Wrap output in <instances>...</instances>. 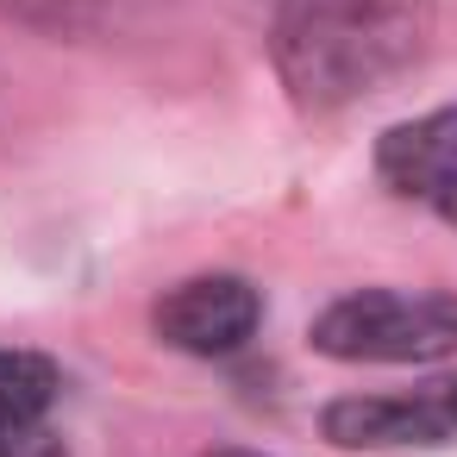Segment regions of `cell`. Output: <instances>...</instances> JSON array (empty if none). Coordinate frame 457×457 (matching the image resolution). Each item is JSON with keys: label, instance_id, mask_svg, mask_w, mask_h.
Returning a JSON list of instances; mask_svg holds the SVG:
<instances>
[{"label": "cell", "instance_id": "4", "mask_svg": "<svg viewBox=\"0 0 457 457\" xmlns=\"http://www.w3.org/2000/svg\"><path fill=\"white\" fill-rule=\"evenodd\" d=\"M157 338L170 351H188V357H232L257 338L263 326V295L245 282V276H188L176 282L157 313H151Z\"/></svg>", "mask_w": 457, "mask_h": 457}, {"label": "cell", "instance_id": "1", "mask_svg": "<svg viewBox=\"0 0 457 457\" xmlns=\"http://www.w3.org/2000/svg\"><path fill=\"white\" fill-rule=\"evenodd\" d=\"M432 45V0H282L270 57L301 113H345L401 82Z\"/></svg>", "mask_w": 457, "mask_h": 457}, {"label": "cell", "instance_id": "2", "mask_svg": "<svg viewBox=\"0 0 457 457\" xmlns=\"http://www.w3.org/2000/svg\"><path fill=\"white\" fill-rule=\"evenodd\" d=\"M307 345L338 363H438L457 351V295L357 288L313 320Z\"/></svg>", "mask_w": 457, "mask_h": 457}, {"label": "cell", "instance_id": "6", "mask_svg": "<svg viewBox=\"0 0 457 457\" xmlns=\"http://www.w3.org/2000/svg\"><path fill=\"white\" fill-rule=\"evenodd\" d=\"M63 395V370L38 351H0V457H70L51 407Z\"/></svg>", "mask_w": 457, "mask_h": 457}, {"label": "cell", "instance_id": "5", "mask_svg": "<svg viewBox=\"0 0 457 457\" xmlns=\"http://www.w3.org/2000/svg\"><path fill=\"white\" fill-rule=\"evenodd\" d=\"M376 176L401 201H420L445 226H457V107H432L420 120L388 126L376 138Z\"/></svg>", "mask_w": 457, "mask_h": 457}, {"label": "cell", "instance_id": "7", "mask_svg": "<svg viewBox=\"0 0 457 457\" xmlns=\"http://www.w3.org/2000/svg\"><path fill=\"white\" fill-rule=\"evenodd\" d=\"M201 457H263V451H245V445H220V451H201Z\"/></svg>", "mask_w": 457, "mask_h": 457}, {"label": "cell", "instance_id": "3", "mask_svg": "<svg viewBox=\"0 0 457 457\" xmlns=\"http://www.w3.org/2000/svg\"><path fill=\"white\" fill-rule=\"evenodd\" d=\"M320 432L345 451H401V445H457V376L420 388L338 395L320 407Z\"/></svg>", "mask_w": 457, "mask_h": 457}]
</instances>
